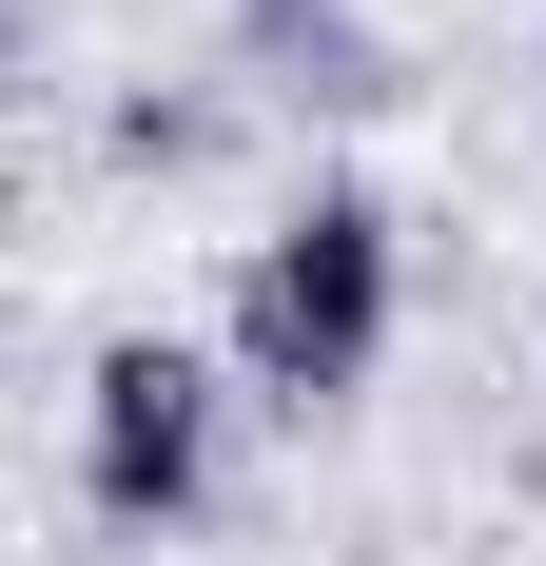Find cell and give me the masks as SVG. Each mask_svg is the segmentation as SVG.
I'll return each instance as SVG.
<instances>
[{"label": "cell", "mask_w": 546, "mask_h": 566, "mask_svg": "<svg viewBox=\"0 0 546 566\" xmlns=\"http://www.w3.org/2000/svg\"><path fill=\"white\" fill-rule=\"evenodd\" d=\"M216 352H234L254 410H351L390 371V196H371V176H313V196L234 254Z\"/></svg>", "instance_id": "1"}, {"label": "cell", "mask_w": 546, "mask_h": 566, "mask_svg": "<svg viewBox=\"0 0 546 566\" xmlns=\"http://www.w3.org/2000/svg\"><path fill=\"white\" fill-rule=\"evenodd\" d=\"M117 157H137V176H196V157H216V98H117Z\"/></svg>", "instance_id": "3"}, {"label": "cell", "mask_w": 546, "mask_h": 566, "mask_svg": "<svg viewBox=\"0 0 546 566\" xmlns=\"http://www.w3.org/2000/svg\"><path fill=\"white\" fill-rule=\"evenodd\" d=\"M234 20H254V59H273V40H313V20H332V0H234Z\"/></svg>", "instance_id": "4"}, {"label": "cell", "mask_w": 546, "mask_h": 566, "mask_svg": "<svg viewBox=\"0 0 546 566\" xmlns=\"http://www.w3.org/2000/svg\"><path fill=\"white\" fill-rule=\"evenodd\" d=\"M216 410H234V352L117 333L98 391H78V489H98V527H196L216 509Z\"/></svg>", "instance_id": "2"}]
</instances>
